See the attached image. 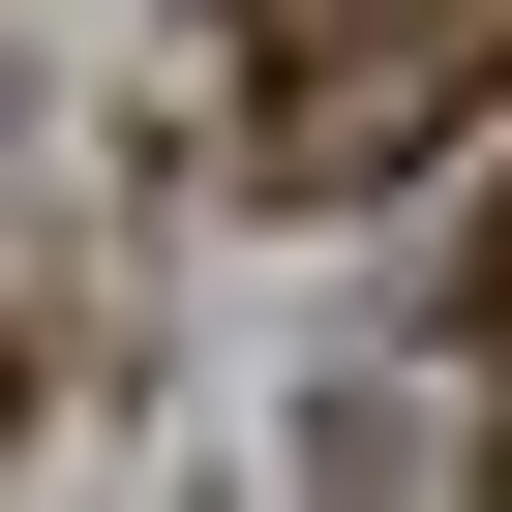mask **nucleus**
<instances>
[{"mask_svg": "<svg viewBox=\"0 0 512 512\" xmlns=\"http://www.w3.org/2000/svg\"><path fill=\"white\" fill-rule=\"evenodd\" d=\"M482 91H512V0H332L302 91L241 121V181H392V151H452Z\"/></svg>", "mask_w": 512, "mask_h": 512, "instance_id": "f257e3e1", "label": "nucleus"}, {"mask_svg": "<svg viewBox=\"0 0 512 512\" xmlns=\"http://www.w3.org/2000/svg\"><path fill=\"white\" fill-rule=\"evenodd\" d=\"M241 31H272V61H302V31H332V0H241Z\"/></svg>", "mask_w": 512, "mask_h": 512, "instance_id": "f03ea898", "label": "nucleus"}]
</instances>
